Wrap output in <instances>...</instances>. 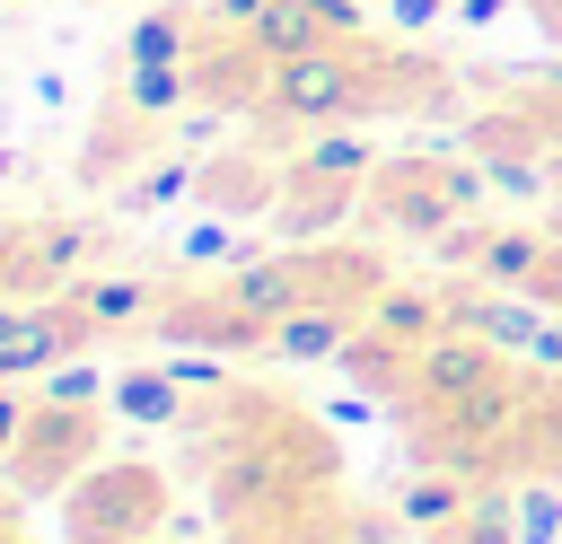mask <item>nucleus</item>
<instances>
[{
    "label": "nucleus",
    "mask_w": 562,
    "mask_h": 544,
    "mask_svg": "<svg viewBox=\"0 0 562 544\" xmlns=\"http://www.w3.org/2000/svg\"><path fill=\"white\" fill-rule=\"evenodd\" d=\"M18 509H26V491H18V483H0V535H18Z\"/></svg>",
    "instance_id": "nucleus-35"
},
{
    "label": "nucleus",
    "mask_w": 562,
    "mask_h": 544,
    "mask_svg": "<svg viewBox=\"0 0 562 544\" xmlns=\"http://www.w3.org/2000/svg\"><path fill=\"white\" fill-rule=\"evenodd\" d=\"M158 544H211V535H202V526H167Z\"/></svg>",
    "instance_id": "nucleus-36"
},
{
    "label": "nucleus",
    "mask_w": 562,
    "mask_h": 544,
    "mask_svg": "<svg viewBox=\"0 0 562 544\" xmlns=\"http://www.w3.org/2000/svg\"><path fill=\"white\" fill-rule=\"evenodd\" d=\"M369 333H386V342H404V351H422L430 333H448V290H422V281H386L378 298H369V316H360Z\"/></svg>",
    "instance_id": "nucleus-13"
},
{
    "label": "nucleus",
    "mask_w": 562,
    "mask_h": 544,
    "mask_svg": "<svg viewBox=\"0 0 562 544\" xmlns=\"http://www.w3.org/2000/svg\"><path fill=\"white\" fill-rule=\"evenodd\" d=\"M281 175H316V184H369L378 175V140L360 123H316L299 149H281Z\"/></svg>",
    "instance_id": "nucleus-11"
},
{
    "label": "nucleus",
    "mask_w": 562,
    "mask_h": 544,
    "mask_svg": "<svg viewBox=\"0 0 562 544\" xmlns=\"http://www.w3.org/2000/svg\"><path fill=\"white\" fill-rule=\"evenodd\" d=\"M176 193H202V167H193V158H158V167H132V184H123V211L140 219V211H167Z\"/></svg>",
    "instance_id": "nucleus-22"
},
{
    "label": "nucleus",
    "mask_w": 562,
    "mask_h": 544,
    "mask_svg": "<svg viewBox=\"0 0 562 544\" xmlns=\"http://www.w3.org/2000/svg\"><path fill=\"white\" fill-rule=\"evenodd\" d=\"M35 290V254H26V228H0V298Z\"/></svg>",
    "instance_id": "nucleus-27"
},
{
    "label": "nucleus",
    "mask_w": 562,
    "mask_h": 544,
    "mask_svg": "<svg viewBox=\"0 0 562 544\" xmlns=\"http://www.w3.org/2000/svg\"><path fill=\"white\" fill-rule=\"evenodd\" d=\"M255 18H263V0H211V26H220V35H246Z\"/></svg>",
    "instance_id": "nucleus-30"
},
{
    "label": "nucleus",
    "mask_w": 562,
    "mask_h": 544,
    "mask_svg": "<svg viewBox=\"0 0 562 544\" xmlns=\"http://www.w3.org/2000/svg\"><path fill=\"white\" fill-rule=\"evenodd\" d=\"M97 412H105V404H61V395H35L26 439L9 447V483H18L26 500H61V491L97 465Z\"/></svg>",
    "instance_id": "nucleus-4"
},
{
    "label": "nucleus",
    "mask_w": 562,
    "mask_h": 544,
    "mask_svg": "<svg viewBox=\"0 0 562 544\" xmlns=\"http://www.w3.org/2000/svg\"><path fill=\"white\" fill-rule=\"evenodd\" d=\"M413 97H439V70L360 35V44H316V53L263 61L246 114L263 132H316V123H378V114H395Z\"/></svg>",
    "instance_id": "nucleus-1"
},
{
    "label": "nucleus",
    "mask_w": 562,
    "mask_h": 544,
    "mask_svg": "<svg viewBox=\"0 0 562 544\" xmlns=\"http://www.w3.org/2000/svg\"><path fill=\"white\" fill-rule=\"evenodd\" d=\"M527 9H536V18H544V26L562 35V0H527Z\"/></svg>",
    "instance_id": "nucleus-37"
},
{
    "label": "nucleus",
    "mask_w": 562,
    "mask_h": 544,
    "mask_svg": "<svg viewBox=\"0 0 562 544\" xmlns=\"http://www.w3.org/2000/svg\"><path fill=\"white\" fill-rule=\"evenodd\" d=\"M544 298H527V290H492V281H465V290H448V325H465V333H483L492 351H509V360H527L536 351V333H544Z\"/></svg>",
    "instance_id": "nucleus-7"
},
{
    "label": "nucleus",
    "mask_w": 562,
    "mask_h": 544,
    "mask_svg": "<svg viewBox=\"0 0 562 544\" xmlns=\"http://www.w3.org/2000/svg\"><path fill=\"white\" fill-rule=\"evenodd\" d=\"M527 360H536V369H562V307L544 316V333H536V351H527Z\"/></svg>",
    "instance_id": "nucleus-32"
},
{
    "label": "nucleus",
    "mask_w": 562,
    "mask_h": 544,
    "mask_svg": "<svg viewBox=\"0 0 562 544\" xmlns=\"http://www.w3.org/2000/svg\"><path fill=\"white\" fill-rule=\"evenodd\" d=\"M492 184H483V167L465 158H378V175H369V193H360V211L378 219V228H395V237H422V246H439L474 202H483Z\"/></svg>",
    "instance_id": "nucleus-2"
},
{
    "label": "nucleus",
    "mask_w": 562,
    "mask_h": 544,
    "mask_svg": "<svg viewBox=\"0 0 562 544\" xmlns=\"http://www.w3.org/2000/svg\"><path fill=\"white\" fill-rule=\"evenodd\" d=\"M193 35H202V18H193V9H149V18H132L123 61H202V53H193Z\"/></svg>",
    "instance_id": "nucleus-19"
},
{
    "label": "nucleus",
    "mask_w": 562,
    "mask_h": 544,
    "mask_svg": "<svg viewBox=\"0 0 562 544\" xmlns=\"http://www.w3.org/2000/svg\"><path fill=\"white\" fill-rule=\"evenodd\" d=\"M518 544H562V491L553 483H527L518 491Z\"/></svg>",
    "instance_id": "nucleus-25"
},
{
    "label": "nucleus",
    "mask_w": 562,
    "mask_h": 544,
    "mask_svg": "<svg viewBox=\"0 0 562 544\" xmlns=\"http://www.w3.org/2000/svg\"><path fill=\"white\" fill-rule=\"evenodd\" d=\"M501 9H509V0H457V26H492Z\"/></svg>",
    "instance_id": "nucleus-34"
},
{
    "label": "nucleus",
    "mask_w": 562,
    "mask_h": 544,
    "mask_svg": "<svg viewBox=\"0 0 562 544\" xmlns=\"http://www.w3.org/2000/svg\"><path fill=\"white\" fill-rule=\"evenodd\" d=\"M360 316H369V298H307L299 316H281V325H272L263 360H272V369H316V360H342V342L360 333Z\"/></svg>",
    "instance_id": "nucleus-8"
},
{
    "label": "nucleus",
    "mask_w": 562,
    "mask_h": 544,
    "mask_svg": "<svg viewBox=\"0 0 562 544\" xmlns=\"http://www.w3.org/2000/svg\"><path fill=\"white\" fill-rule=\"evenodd\" d=\"M105 386H114V377H105V369H88L79 351H70V360L44 377V395H61V404H105Z\"/></svg>",
    "instance_id": "nucleus-26"
},
{
    "label": "nucleus",
    "mask_w": 562,
    "mask_h": 544,
    "mask_svg": "<svg viewBox=\"0 0 562 544\" xmlns=\"http://www.w3.org/2000/svg\"><path fill=\"white\" fill-rule=\"evenodd\" d=\"M167 369H176V386H184V395H237V386H228V351L176 342V351H167Z\"/></svg>",
    "instance_id": "nucleus-24"
},
{
    "label": "nucleus",
    "mask_w": 562,
    "mask_h": 544,
    "mask_svg": "<svg viewBox=\"0 0 562 544\" xmlns=\"http://www.w3.org/2000/svg\"><path fill=\"white\" fill-rule=\"evenodd\" d=\"M167 518V474L140 456H97L61 491V535L70 544H149Z\"/></svg>",
    "instance_id": "nucleus-3"
},
{
    "label": "nucleus",
    "mask_w": 562,
    "mask_h": 544,
    "mask_svg": "<svg viewBox=\"0 0 562 544\" xmlns=\"http://www.w3.org/2000/svg\"><path fill=\"white\" fill-rule=\"evenodd\" d=\"M474 483H483V474H457V465H422V474H404V483H395V526H413L422 544L448 535V526L474 509Z\"/></svg>",
    "instance_id": "nucleus-12"
},
{
    "label": "nucleus",
    "mask_w": 562,
    "mask_h": 544,
    "mask_svg": "<svg viewBox=\"0 0 562 544\" xmlns=\"http://www.w3.org/2000/svg\"><path fill=\"white\" fill-rule=\"evenodd\" d=\"M369 184H316V175H281V202H272V228L281 246H325L351 211H360Z\"/></svg>",
    "instance_id": "nucleus-10"
},
{
    "label": "nucleus",
    "mask_w": 562,
    "mask_h": 544,
    "mask_svg": "<svg viewBox=\"0 0 562 544\" xmlns=\"http://www.w3.org/2000/svg\"><path fill=\"white\" fill-rule=\"evenodd\" d=\"M0 544H18V535H0Z\"/></svg>",
    "instance_id": "nucleus-41"
},
{
    "label": "nucleus",
    "mask_w": 562,
    "mask_h": 544,
    "mask_svg": "<svg viewBox=\"0 0 562 544\" xmlns=\"http://www.w3.org/2000/svg\"><path fill=\"white\" fill-rule=\"evenodd\" d=\"M342 544H369V535H360V526H351V535H342Z\"/></svg>",
    "instance_id": "nucleus-39"
},
{
    "label": "nucleus",
    "mask_w": 562,
    "mask_h": 544,
    "mask_svg": "<svg viewBox=\"0 0 562 544\" xmlns=\"http://www.w3.org/2000/svg\"><path fill=\"white\" fill-rule=\"evenodd\" d=\"M246 544H316V535H307V526H299V518H263V526H255V535H246Z\"/></svg>",
    "instance_id": "nucleus-33"
},
{
    "label": "nucleus",
    "mask_w": 562,
    "mask_h": 544,
    "mask_svg": "<svg viewBox=\"0 0 562 544\" xmlns=\"http://www.w3.org/2000/svg\"><path fill=\"white\" fill-rule=\"evenodd\" d=\"M316 9H325V35H334V44H360V35H369L360 0H316Z\"/></svg>",
    "instance_id": "nucleus-29"
},
{
    "label": "nucleus",
    "mask_w": 562,
    "mask_h": 544,
    "mask_svg": "<svg viewBox=\"0 0 562 544\" xmlns=\"http://www.w3.org/2000/svg\"><path fill=\"white\" fill-rule=\"evenodd\" d=\"M70 298H79V307H88L105 333H114V325H149V316L167 307V298H158L140 272H79V281H70Z\"/></svg>",
    "instance_id": "nucleus-16"
},
{
    "label": "nucleus",
    "mask_w": 562,
    "mask_h": 544,
    "mask_svg": "<svg viewBox=\"0 0 562 544\" xmlns=\"http://www.w3.org/2000/svg\"><path fill=\"white\" fill-rule=\"evenodd\" d=\"M26 412H35L26 395H0V465H9V447L26 439Z\"/></svg>",
    "instance_id": "nucleus-31"
},
{
    "label": "nucleus",
    "mask_w": 562,
    "mask_h": 544,
    "mask_svg": "<svg viewBox=\"0 0 562 544\" xmlns=\"http://www.w3.org/2000/svg\"><path fill=\"white\" fill-rule=\"evenodd\" d=\"M158 333H167V342H202V351H228V360H237V351H263V342H272V333H263L255 316H237V307H228L220 290L167 298V307H158Z\"/></svg>",
    "instance_id": "nucleus-9"
},
{
    "label": "nucleus",
    "mask_w": 562,
    "mask_h": 544,
    "mask_svg": "<svg viewBox=\"0 0 562 544\" xmlns=\"http://www.w3.org/2000/svg\"><path fill=\"white\" fill-rule=\"evenodd\" d=\"M439 246H448L474 281H492V290H527V298H544V281H553V263H562L553 228H448Z\"/></svg>",
    "instance_id": "nucleus-6"
},
{
    "label": "nucleus",
    "mask_w": 562,
    "mask_h": 544,
    "mask_svg": "<svg viewBox=\"0 0 562 544\" xmlns=\"http://www.w3.org/2000/svg\"><path fill=\"white\" fill-rule=\"evenodd\" d=\"M255 61H290V53H316V44H334L325 35V9L316 0H263V18L237 35Z\"/></svg>",
    "instance_id": "nucleus-15"
},
{
    "label": "nucleus",
    "mask_w": 562,
    "mask_h": 544,
    "mask_svg": "<svg viewBox=\"0 0 562 544\" xmlns=\"http://www.w3.org/2000/svg\"><path fill=\"white\" fill-rule=\"evenodd\" d=\"M26 254H35V290H44V281L70 290V281L88 272V254H97V228H79V219H70V228H61V219H53V228H26Z\"/></svg>",
    "instance_id": "nucleus-20"
},
{
    "label": "nucleus",
    "mask_w": 562,
    "mask_h": 544,
    "mask_svg": "<svg viewBox=\"0 0 562 544\" xmlns=\"http://www.w3.org/2000/svg\"><path fill=\"white\" fill-rule=\"evenodd\" d=\"M105 412H114V421H132V430H167V421H184V386H176V369H167V360H149V369H114Z\"/></svg>",
    "instance_id": "nucleus-14"
},
{
    "label": "nucleus",
    "mask_w": 562,
    "mask_h": 544,
    "mask_svg": "<svg viewBox=\"0 0 562 544\" xmlns=\"http://www.w3.org/2000/svg\"><path fill=\"white\" fill-rule=\"evenodd\" d=\"M439 544H518V500H509L501 483H474V509H465Z\"/></svg>",
    "instance_id": "nucleus-21"
},
{
    "label": "nucleus",
    "mask_w": 562,
    "mask_h": 544,
    "mask_svg": "<svg viewBox=\"0 0 562 544\" xmlns=\"http://www.w3.org/2000/svg\"><path fill=\"white\" fill-rule=\"evenodd\" d=\"M509 369V351H492L483 333H465V325H448V333H430L413 360H404V386H395V404L404 412H422V421H439L457 395H474V386H492Z\"/></svg>",
    "instance_id": "nucleus-5"
},
{
    "label": "nucleus",
    "mask_w": 562,
    "mask_h": 544,
    "mask_svg": "<svg viewBox=\"0 0 562 544\" xmlns=\"http://www.w3.org/2000/svg\"><path fill=\"white\" fill-rule=\"evenodd\" d=\"M184 97H202V70L193 61H123V114H176Z\"/></svg>",
    "instance_id": "nucleus-18"
},
{
    "label": "nucleus",
    "mask_w": 562,
    "mask_h": 544,
    "mask_svg": "<svg viewBox=\"0 0 562 544\" xmlns=\"http://www.w3.org/2000/svg\"><path fill=\"white\" fill-rule=\"evenodd\" d=\"M246 254H255V246H246L228 219H193V228L176 237V263H193V272H202V263H211V272H228V263H246Z\"/></svg>",
    "instance_id": "nucleus-23"
},
{
    "label": "nucleus",
    "mask_w": 562,
    "mask_h": 544,
    "mask_svg": "<svg viewBox=\"0 0 562 544\" xmlns=\"http://www.w3.org/2000/svg\"><path fill=\"white\" fill-rule=\"evenodd\" d=\"M386 18H395L404 35H430V26H448V18H457V0H386Z\"/></svg>",
    "instance_id": "nucleus-28"
},
{
    "label": "nucleus",
    "mask_w": 562,
    "mask_h": 544,
    "mask_svg": "<svg viewBox=\"0 0 562 544\" xmlns=\"http://www.w3.org/2000/svg\"><path fill=\"white\" fill-rule=\"evenodd\" d=\"M544 228H553V246H562V211H553V219H544Z\"/></svg>",
    "instance_id": "nucleus-38"
},
{
    "label": "nucleus",
    "mask_w": 562,
    "mask_h": 544,
    "mask_svg": "<svg viewBox=\"0 0 562 544\" xmlns=\"http://www.w3.org/2000/svg\"><path fill=\"white\" fill-rule=\"evenodd\" d=\"M430 544H439V535H430Z\"/></svg>",
    "instance_id": "nucleus-42"
},
{
    "label": "nucleus",
    "mask_w": 562,
    "mask_h": 544,
    "mask_svg": "<svg viewBox=\"0 0 562 544\" xmlns=\"http://www.w3.org/2000/svg\"><path fill=\"white\" fill-rule=\"evenodd\" d=\"M553 140H562V105H553Z\"/></svg>",
    "instance_id": "nucleus-40"
},
{
    "label": "nucleus",
    "mask_w": 562,
    "mask_h": 544,
    "mask_svg": "<svg viewBox=\"0 0 562 544\" xmlns=\"http://www.w3.org/2000/svg\"><path fill=\"white\" fill-rule=\"evenodd\" d=\"M202 202H220V211H272L281 202V158H211L202 167Z\"/></svg>",
    "instance_id": "nucleus-17"
}]
</instances>
